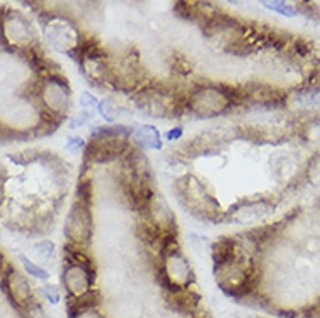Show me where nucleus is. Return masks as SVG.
Wrapping results in <instances>:
<instances>
[{"label":"nucleus","instance_id":"1","mask_svg":"<svg viewBox=\"0 0 320 318\" xmlns=\"http://www.w3.org/2000/svg\"><path fill=\"white\" fill-rule=\"evenodd\" d=\"M66 233L75 243H87L91 237V218H89L87 200H79L75 203V209L68 219Z\"/></svg>","mask_w":320,"mask_h":318},{"label":"nucleus","instance_id":"2","mask_svg":"<svg viewBox=\"0 0 320 318\" xmlns=\"http://www.w3.org/2000/svg\"><path fill=\"white\" fill-rule=\"evenodd\" d=\"M136 139L138 143L146 144V146L151 148H160V136L158 131L155 127H150V125H143L136 131Z\"/></svg>","mask_w":320,"mask_h":318},{"label":"nucleus","instance_id":"3","mask_svg":"<svg viewBox=\"0 0 320 318\" xmlns=\"http://www.w3.org/2000/svg\"><path fill=\"white\" fill-rule=\"evenodd\" d=\"M19 261L23 262L25 270L30 275H32V277L38 278V280H47V278H49V272H47V270H44V268H40L38 264H35V262L30 261V259L26 257V256H23V254H21V256H19Z\"/></svg>","mask_w":320,"mask_h":318},{"label":"nucleus","instance_id":"4","mask_svg":"<svg viewBox=\"0 0 320 318\" xmlns=\"http://www.w3.org/2000/svg\"><path fill=\"white\" fill-rule=\"evenodd\" d=\"M264 7H268V9L272 11H277V13L284 14V16H294L296 14V9L291 6V4H286V2H264Z\"/></svg>","mask_w":320,"mask_h":318},{"label":"nucleus","instance_id":"5","mask_svg":"<svg viewBox=\"0 0 320 318\" xmlns=\"http://www.w3.org/2000/svg\"><path fill=\"white\" fill-rule=\"evenodd\" d=\"M44 292H45V296H47V301L49 303H52V304H58L60 303V290H58L54 285H50V284H45V287H44Z\"/></svg>","mask_w":320,"mask_h":318},{"label":"nucleus","instance_id":"6","mask_svg":"<svg viewBox=\"0 0 320 318\" xmlns=\"http://www.w3.org/2000/svg\"><path fill=\"white\" fill-rule=\"evenodd\" d=\"M73 318H101V315L94 308H91V309H84V311L73 313Z\"/></svg>","mask_w":320,"mask_h":318},{"label":"nucleus","instance_id":"7","mask_svg":"<svg viewBox=\"0 0 320 318\" xmlns=\"http://www.w3.org/2000/svg\"><path fill=\"white\" fill-rule=\"evenodd\" d=\"M82 103H84L85 106H96L97 101H96V97L92 96V94L84 92V94H82Z\"/></svg>","mask_w":320,"mask_h":318},{"label":"nucleus","instance_id":"8","mask_svg":"<svg viewBox=\"0 0 320 318\" xmlns=\"http://www.w3.org/2000/svg\"><path fill=\"white\" fill-rule=\"evenodd\" d=\"M181 134V129H173V132H169V139H176V137Z\"/></svg>","mask_w":320,"mask_h":318}]
</instances>
